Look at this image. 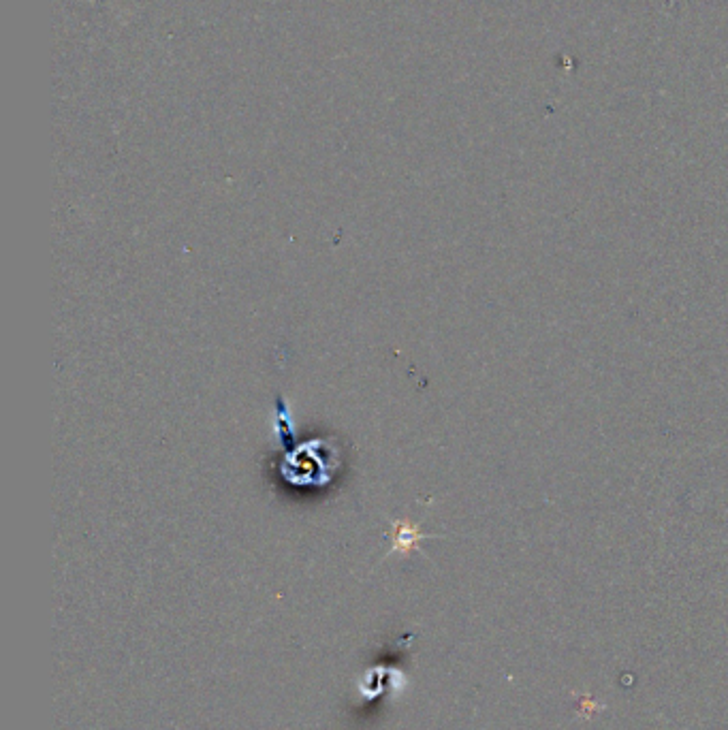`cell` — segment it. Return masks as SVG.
I'll return each instance as SVG.
<instances>
[{
	"mask_svg": "<svg viewBox=\"0 0 728 730\" xmlns=\"http://www.w3.org/2000/svg\"><path fill=\"white\" fill-rule=\"evenodd\" d=\"M425 538H432V536L421 532L419 526H415V523L395 521L393 523V532H391V549H389V553L406 555L410 551H417Z\"/></svg>",
	"mask_w": 728,
	"mask_h": 730,
	"instance_id": "1",
	"label": "cell"
}]
</instances>
